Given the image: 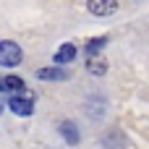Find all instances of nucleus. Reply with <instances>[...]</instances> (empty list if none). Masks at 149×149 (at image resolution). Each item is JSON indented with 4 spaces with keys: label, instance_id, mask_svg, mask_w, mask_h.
Masks as SVG:
<instances>
[{
    "label": "nucleus",
    "instance_id": "obj_1",
    "mask_svg": "<svg viewBox=\"0 0 149 149\" xmlns=\"http://www.w3.org/2000/svg\"><path fill=\"white\" fill-rule=\"evenodd\" d=\"M21 60H24V52H21V47H18L16 42L5 39V42L0 45V65H5V68H13V65H18Z\"/></svg>",
    "mask_w": 149,
    "mask_h": 149
},
{
    "label": "nucleus",
    "instance_id": "obj_2",
    "mask_svg": "<svg viewBox=\"0 0 149 149\" xmlns=\"http://www.w3.org/2000/svg\"><path fill=\"white\" fill-rule=\"evenodd\" d=\"M34 94L31 92H24V94H16V97H8V107L16 113V115H31L34 113Z\"/></svg>",
    "mask_w": 149,
    "mask_h": 149
},
{
    "label": "nucleus",
    "instance_id": "obj_3",
    "mask_svg": "<svg viewBox=\"0 0 149 149\" xmlns=\"http://www.w3.org/2000/svg\"><path fill=\"white\" fill-rule=\"evenodd\" d=\"M86 8H89L92 16H100L102 18V16H113L118 10V0H89Z\"/></svg>",
    "mask_w": 149,
    "mask_h": 149
},
{
    "label": "nucleus",
    "instance_id": "obj_4",
    "mask_svg": "<svg viewBox=\"0 0 149 149\" xmlns=\"http://www.w3.org/2000/svg\"><path fill=\"white\" fill-rule=\"evenodd\" d=\"M0 92H3L5 97H16V94H24L26 86H24V81H21L18 76H3V81H0Z\"/></svg>",
    "mask_w": 149,
    "mask_h": 149
},
{
    "label": "nucleus",
    "instance_id": "obj_5",
    "mask_svg": "<svg viewBox=\"0 0 149 149\" xmlns=\"http://www.w3.org/2000/svg\"><path fill=\"white\" fill-rule=\"evenodd\" d=\"M86 71L94 73V76H105V73H107V60H105L102 55H89V60H86Z\"/></svg>",
    "mask_w": 149,
    "mask_h": 149
},
{
    "label": "nucleus",
    "instance_id": "obj_6",
    "mask_svg": "<svg viewBox=\"0 0 149 149\" xmlns=\"http://www.w3.org/2000/svg\"><path fill=\"white\" fill-rule=\"evenodd\" d=\"M60 134H63V139H65L71 147L79 144V128H76L73 120H63V123H60Z\"/></svg>",
    "mask_w": 149,
    "mask_h": 149
},
{
    "label": "nucleus",
    "instance_id": "obj_7",
    "mask_svg": "<svg viewBox=\"0 0 149 149\" xmlns=\"http://www.w3.org/2000/svg\"><path fill=\"white\" fill-rule=\"evenodd\" d=\"M73 58H76V47H73V45H63V47H58V50H55V55H52V60H55L58 65L71 63Z\"/></svg>",
    "mask_w": 149,
    "mask_h": 149
},
{
    "label": "nucleus",
    "instance_id": "obj_8",
    "mask_svg": "<svg viewBox=\"0 0 149 149\" xmlns=\"http://www.w3.org/2000/svg\"><path fill=\"white\" fill-rule=\"evenodd\" d=\"M37 79H42V81H63V79H68V73L63 68H39Z\"/></svg>",
    "mask_w": 149,
    "mask_h": 149
},
{
    "label": "nucleus",
    "instance_id": "obj_9",
    "mask_svg": "<svg viewBox=\"0 0 149 149\" xmlns=\"http://www.w3.org/2000/svg\"><path fill=\"white\" fill-rule=\"evenodd\" d=\"M107 45V37H97V39H92L89 45H86V55H100V50Z\"/></svg>",
    "mask_w": 149,
    "mask_h": 149
}]
</instances>
